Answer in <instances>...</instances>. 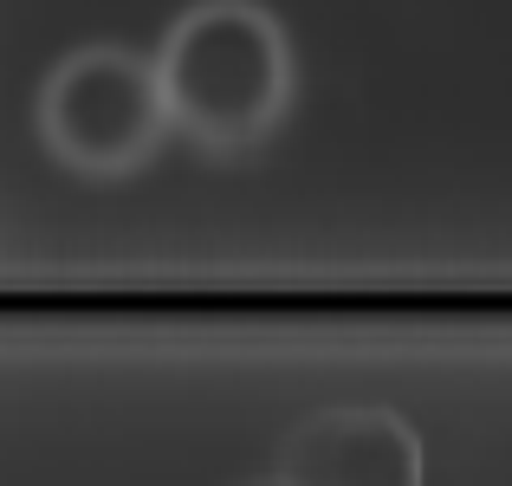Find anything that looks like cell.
Wrapping results in <instances>:
<instances>
[{
	"label": "cell",
	"mask_w": 512,
	"mask_h": 486,
	"mask_svg": "<svg viewBox=\"0 0 512 486\" xmlns=\"http://www.w3.org/2000/svg\"><path fill=\"white\" fill-rule=\"evenodd\" d=\"M253 486H279V480H273V474H266V480H253Z\"/></svg>",
	"instance_id": "cell-3"
},
{
	"label": "cell",
	"mask_w": 512,
	"mask_h": 486,
	"mask_svg": "<svg viewBox=\"0 0 512 486\" xmlns=\"http://www.w3.org/2000/svg\"><path fill=\"white\" fill-rule=\"evenodd\" d=\"M279 486H428V441L396 402H312L273 441Z\"/></svg>",
	"instance_id": "cell-1"
},
{
	"label": "cell",
	"mask_w": 512,
	"mask_h": 486,
	"mask_svg": "<svg viewBox=\"0 0 512 486\" xmlns=\"http://www.w3.org/2000/svg\"><path fill=\"white\" fill-rule=\"evenodd\" d=\"M234 7H247V0H175L163 20H156V33H163V26H175V20H195V13H234ZM156 33H150V39H156ZM150 39H137L130 52H143ZM130 52H104V59H130Z\"/></svg>",
	"instance_id": "cell-2"
}]
</instances>
